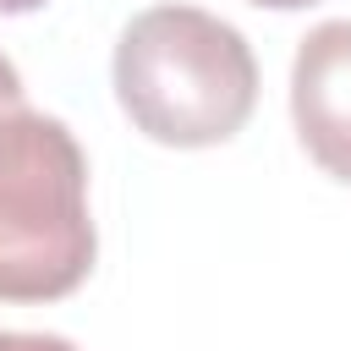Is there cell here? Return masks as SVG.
Wrapping results in <instances>:
<instances>
[{
    "mask_svg": "<svg viewBox=\"0 0 351 351\" xmlns=\"http://www.w3.org/2000/svg\"><path fill=\"white\" fill-rule=\"evenodd\" d=\"M44 0H0V16H22V11H38Z\"/></svg>",
    "mask_w": 351,
    "mask_h": 351,
    "instance_id": "cell-6",
    "label": "cell"
},
{
    "mask_svg": "<svg viewBox=\"0 0 351 351\" xmlns=\"http://www.w3.org/2000/svg\"><path fill=\"white\" fill-rule=\"evenodd\" d=\"M291 121L307 159L351 186V22H318L291 60Z\"/></svg>",
    "mask_w": 351,
    "mask_h": 351,
    "instance_id": "cell-3",
    "label": "cell"
},
{
    "mask_svg": "<svg viewBox=\"0 0 351 351\" xmlns=\"http://www.w3.org/2000/svg\"><path fill=\"white\" fill-rule=\"evenodd\" d=\"M0 351H77L66 335H22V329H0Z\"/></svg>",
    "mask_w": 351,
    "mask_h": 351,
    "instance_id": "cell-4",
    "label": "cell"
},
{
    "mask_svg": "<svg viewBox=\"0 0 351 351\" xmlns=\"http://www.w3.org/2000/svg\"><path fill=\"white\" fill-rule=\"evenodd\" d=\"M115 99L165 148L230 143L258 104L252 44L203 5H148L115 38Z\"/></svg>",
    "mask_w": 351,
    "mask_h": 351,
    "instance_id": "cell-1",
    "label": "cell"
},
{
    "mask_svg": "<svg viewBox=\"0 0 351 351\" xmlns=\"http://www.w3.org/2000/svg\"><path fill=\"white\" fill-rule=\"evenodd\" d=\"M99 252L88 154L60 115H0V302L71 296Z\"/></svg>",
    "mask_w": 351,
    "mask_h": 351,
    "instance_id": "cell-2",
    "label": "cell"
},
{
    "mask_svg": "<svg viewBox=\"0 0 351 351\" xmlns=\"http://www.w3.org/2000/svg\"><path fill=\"white\" fill-rule=\"evenodd\" d=\"M252 5H269V11H302V5H318V0H252Z\"/></svg>",
    "mask_w": 351,
    "mask_h": 351,
    "instance_id": "cell-7",
    "label": "cell"
},
{
    "mask_svg": "<svg viewBox=\"0 0 351 351\" xmlns=\"http://www.w3.org/2000/svg\"><path fill=\"white\" fill-rule=\"evenodd\" d=\"M27 104V88H22V71L0 55V115H11V110H22Z\"/></svg>",
    "mask_w": 351,
    "mask_h": 351,
    "instance_id": "cell-5",
    "label": "cell"
}]
</instances>
